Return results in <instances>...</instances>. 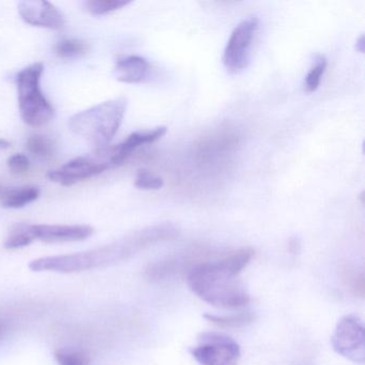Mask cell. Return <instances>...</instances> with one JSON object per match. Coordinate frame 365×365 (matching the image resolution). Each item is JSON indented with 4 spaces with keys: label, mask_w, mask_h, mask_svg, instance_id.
Segmentation results:
<instances>
[{
    "label": "cell",
    "mask_w": 365,
    "mask_h": 365,
    "mask_svg": "<svg viewBox=\"0 0 365 365\" xmlns=\"http://www.w3.org/2000/svg\"><path fill=\"white\" fill-rule=\"evenodd\" d=\"M177 235L178 230L170 224L153 226L91 251L38 258L29 264V269L35 272L54 271L63 273L91 270L125 259L153 243L174 239Z\"/></svg>",
    "instance_id": "obj_1"
},
{
    "label": "cell",
    "mask_w": 365,
    "mask_h": 365,
    "mask_svg": "<svg viewBox=\"0 0 365 365\" xmlns=\"http://www.w3.org/2000/svg\"><path fill=\"white\" fill-rule=\"evenodd\" d=\"M253 256V250L243 247L217 262L197 264L187 275L189 287L196 296L213 307H245L250 302V294L239 275Z\"/></svg>",
    "instance_id": "obj_2"
},
{
    "label": "cell",
    "mask_w": 365,
    "mask_h": 365,
    "mask_svg": "<svg viewBox=\"0 0 365 365\" xmlns=\"http://www.w3.org/2000/svg\"><path fill=\"white\" fill-rule=\"evenodd\" d=\"M127 104L125 98H117L87 108L70 118V130L99 148L106 147L123 123Z\"/></svg>",
    "instance_id": "obj_3"
},
{
    "label": "cell",
    "mask_w": 365,
    "mask_h": 365,
    "mask_svg": "<svg viewBox=\"0 0 365 365\" xmlns=\"http://www.w3.org/2000/svg\"><path fill=\"white\" fill-rule=\"evenodd\" d=\"M44 66L33 63L16 76L19 108L21 117L31 127H41L52 120L55 110L41 88Z\"/></svg>",
    "instance_id": "obj_4"
},
{
    "label": "cell",
    "mask_w": 365,
    "mask_h": 365,
    "mask_svg": "<svg viewBox=\"0 0 365 365\" xmlns=\"http://www.w3.org/2000/svg\"><path fill=\"white\" fill-rule=\"evenodd\" d=\"M198 341L200 344L190 351L200 365L238 364L240 346L232 337L221 333L205 332Z\"/></svg>",
    "instance_id": "obj_5"
},
{
    "label": "cell",
    "mask_w": 365,
    "mask_h": 365,
    "mask_svg": "<svg viewBox=\"0 0 365 365\" xmlns=\"http://www.w3.org/2000/svg\"><path fill=\"white\" fill-rule=\"evenodd\" d=\"M336 354L351 362L363 364L365 361V336L362 320L354 314L344 316L331 337Z\"/></svg>",
    "instance_id": "obj_6"
},
{
    "label": "cell",
    "mask_w": 365,
    "mask_h": 365,
    "mask_svg": "<svg viewBox=\"0 0 365 365\" xmlns=\"http://www.w3.org/2000/svg\"><path fill=\"white\" fill-rule=\"evenodd\" d=\"M108 158L102 149L98 148L95 155L78 157L61 168L48 173V178L65 187H71L80 181L87 180L112 168Z\"/></svg>",
    "instance_id": "obj_7"
},
{
    "label": "cell",
    "mask_w": 365,
    "mask_h": 365,
    "mask_svg": "<svg viewBox=\"0 0 365 365\" xmlns=\"http://www.w3.org/2000/svg\"><path fill=\"white\" fill-rule=\"evenodd\" d=\"M258 27L259 20L256 16L245 19L235 27L223 53L224 67L228 71L238 73L247 67L250 51Z\"/></svg>",
    "instance_id": "obj_8"
},
{
    "label": "cell",
    "mask_w": 365,
    "mask_h": 365,
    "mask_svg": "<svg viewBox=\"0 0 365 365\" xmlns=\"http://www.w3.org/2000/svg\"><path fill=\"white\" fill-rule=\"evenodd\" d=\"M19 14L26 24L48 29H61L65 26L63 14L46 0H26L19 4Z\"/></svg>",
    "instance_id": "obj_9"
},
{
    "label": "cell",
    "mask_w": 365,
    "mask_h": 365,
    "mask_svg": "<svg viewBox=\"0 0 365 365\" xmlns=\"http://www.w3.org/2000/svg\"><path fill=\"white\" fill-rule=\"evenodd\" d=\"M89 225H57V224H29V232L33 240L44 242H72L89 238L93 234Z\"/></svg>",
    "instance_id": "obj_10"
},
{
    "label": "cell",
    "mask_w": 365,
    "mask_h": 365,
    "mask_svg": "<svg viewBox=\"0 0 365 365\" xmlns=\"http://www.w3.org/2000/svg\"><path fill=\"white\" fill-rule=\"evenodd\" d=\"M168 129L165 127L155 128L149 131L134 132L130 134L123 143L116 146H108V155L113 168L121 165L127 161L128 158L140 146L153 144L161 140L165 135Z\"/></svg>",
    "instance_id": "obj_11"
},
{
    "label": "cell",
    "mask_w": 365,
    "mask_h": 365,
    "mask_svg": "<svg viewBox=\"0 0 365 365\" xmlns=\"http://www.w3.org/2000/svg\"><path fill=\"white\" fill-rule=\"evenodd\" d=\"M150 71V63L146 58L138 55L119 59L115 66L117 81L125 84H138L144 82Z\"/></svg>",
    "instance_id": "obj_12"
},
{
    "label": "cell",
    "mask_w": 365,
    "mask_h": 365,
    "mask_svg": "<svg viewBox=\"0 0 365 365\" xmlns=\"http://www.w3.org/2000/svg\"><path fill=\"white\" fill-rule=\"evenodd\" d=\"M39 196V187L35 185H24V187H14V189L4 190L0 200L5 208L19 209L35 202Z\"/></svg>",
    "instance_id": "obj_13"
},
{
    "label": "cell",
    "mask_w": 365,
    "mask_h": 365,
    "mask_svg": "<svg viewBox=\"0 0 365 365\" xmlns=\"http://www.w3.org/2000/svg\"><path fill=\"white\" fill-rule=\"evenodd\" d=\"M88 48V44L83 40L68 39L55 46V53L59 58L73 59L86 54Z\"/></svg>",
    "instance_id": "obj_14"
},
{
    "label": "cell",
    "mask_w": 365,
    "mask_h": 365,
    "mask_svg": "<svg viewBox=\"0 0 365 365\" xmlns=\"http://www.w3.org/2000/svg\"><path fill=\"white\" fill-rule=\"evenodd\" d=\"M34 242L29 232V224L20 223L12 226L6 239L5 247L7 250L22 249Z\"/></svg>",
    "instance_id": "obj_15"
},
{
    "label": "cell",
    "mask_w": 365,
    "mask_h": 365,
    "mask_svg": "<svg viewBox=\"0 0 365 365\" xmlns=\"http://www.w3.org/2000/svg\"><path fill=\"white\" fill-rule=\"evenodd\" d=\"M211 324L220 327V328H240L251 324L254 320V315L252 313H241L238 315L217 316L206 314L204 315Z\"/></svg>",
    "instance_id": "obj_16"
},
{
    "label": "cell",
    "mask_w": 365,
    "mask_h": 365,
    "mask_svg": "<svg viewBox=\"0 0 365 365\" xmlns=\"http://www.w3.org/2000/svg\"><path fill=\"white\" fill-rule=\"evenodd\" d=\"M327 61L326 56L322 54H317L314 58V63L309 69V73L305 76L304 88L307 93H314L317 91L322 82V76L326 71Z\"/></svg>",
    "instance_id": "obj_17"
},
{
    "label": "cell",
    "mask_w": 365,
    "mask_h": 365,
    "mask_svg": "<svg viewBox=\"0 0 365 365\" xmlns=\"http://www.w3.org/2000/svg\"><path fill=\"white\" fill-rule=\"evenodd\" d=\"M130 4L129 0H89L84 6L89 14L99 16L123 9Z\"/></svg>",
    "instance_id": "obj_18"
},
{
    "label": "cell",
    "mask_w": 365,
    "mask_h": 365,
    "mask_svg": "<svg viewBox=\"0 0 365 365\" xmlns=\"http://www.w3.org/2000/svg\"><path fill=\"white\" fill-rule=\"evenodd\" d=\"M59 365H88L86 352L76 348H61L55 352Z\"/></svg>",
    "instance_id": "obj_19"
},
{
    "label": "cell",
    "mask_w": 365,
    "mask_h": 365,
    "mask_svg": "<svg viewBox=\"0 0 365 365\" xmlns=\"http://www.w3.org/2000/svg\"><path fill=\"white\" fill-rule=\"evenodd\" d=\"M26 148L31 155L39 158L50 157L53 153L54 145L50 138L43 135H33L27 140Z\"/></svg>",
    "instance_id": "obj_20"
},
{
    "label": "cell",
    "mask_w": 365,
    "mask_h": 365,
    "mask_svg": "<svg viewBox=\"0 0 365 365\" xmlns=\"http://www.w3.org/2000/svg\"><path fill=\"white\" fill-rule=\"evenodd\" d=\"M136 187L145 191H157V190L162 189L164 185L163 179L157 175L153 174L147 170H138L136 175L135 182H134Z\"/></svg>",
    "instance_id": "obj_21"
},
{
    "label": "cell",
    "mask_w": 365,
    "mask_h": 365,
    "mask_svg": "<svg viewBox=\"0 0 365 365\" xmlns=\"http://www.w3.org/2000/svg\"><path fill=\"white\" fill-rule=\"evenodd\" d=\"M8 166L14 174H24L29 170L31 163H29L27 155L18 153V155H12L8 159Z\"/></svg>",
    "instance_id": "obj_22"
},
{
    "label": "cell",
    "mask_w": 365,
    "mask_h": 365,
    "mask_svg": "<svg viewBox=\"0 0 365 365\" xmlns=\"http://www.w3.org/2000/svg\"><path fill=\"white\" fill-rule=\"evenodd\" d=\"M8 322H5V320L0 319V339H3L5 336L6 333L8 331Z\"/></svg>",
    "instance_id": "obj_23"
},
{
    "label": "cell",
    "mask_w": 365,
    "mask_h": 365,
    "mask_svg": "<svg viewBox=\"0 0 365 365\" xmlns=\"http://www.w3.org/2000/svg\"><path fill=\"white\" fill-rule=\"evenodd\" d=\"M356 51L360 53H364V36H361L358 40H356Z\"/></svg>",
    "instance_id": "obj_24"
},
{
    "label": "cell",
    "mask_w": 365,
    "mask_h": 365,
    "mask_svg": "<svg viewBox=\"0 0 365 365\" xmlns=\"http://www.w3.org/2000/svg\"><path fill=\"white\" fill-rule=\"evenodd\" d=\"M10 146H11V143L9 140L0 138V149L5 150V149L10 148Z\"/></svg>",
    "instance_id": "obj_25"
}]
</instances>
